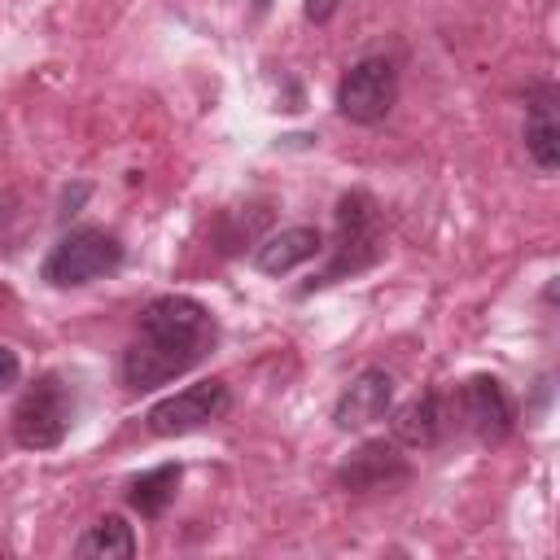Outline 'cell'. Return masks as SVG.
I'll return each mask as SVG.
<instances>
[{"label":"cell","mask_w":560,"mask_h":560,"mask_svg":"<svg viewBox=\"0 0 560 560\" xmlns=\"http://www.w3.org/2000/svg\"><path fill=\"white\" fill-rule=\"evenodd\" d=\"M18 376H22V359H18V350H13V346H4V341H0V394H4V389H13V385H18Z\"/></svg>","instance_id":"9a60e30c"},{"label":"cell","mask_w":560,"mask_h":560,"mask_svg":"<svg viewBox=\"0 0 560 560\" xmlns=\"http://www.w3.org/2000/svg\"><path fill=\"white\" fill-rule=\"evenodd\" d=\"M70 424H74V389L57 372H44L35 385H26V394L13 407V438L26 451L61 446Z\"/></svg>","instance_id":"277c9868"},{"label":"cell","mask_w":560,"mask_h":560,"mask_svg":"<svg viewBox=\"0 0 560 560\" xmlns=\"http://www.w3.org/2000/svg\"><path fill=\"white\" fill-rule=\"evenodd\" d=\"M319 249H324L319 228H306V223H298V228H280V232H271L262 245H254V267L267 271V276H284V271L311 262Z\"/></svg>","instance_id":"7c38bea8"},{"label":"cell","mask_w":560,"mask_h":560,"mask_svg":"<svg viewBox=\"0 0 560 560\" xmlns=\"http://www.w3.org/2000/svg\"><path fill=\"white\" fill-rule=\"evenodd\" d=\"M74 556H101V560H131L136 556V529L109 512L101 521H92L79 538H74Z\"/></svg>","instance_id":"4fadbf2b"},{"label":"cell","mask_w":560,"mask_h":560,"mask_svg":"<svg viewBox=\"0 0 560 560\" xmlns=\"http://www.w3.org/2000/svg\"><path fill=\"white\" fill-rule=\"evenodd\" d=\"M451 429V416H446V402L438 389H424L416 394L411 402H402L394 411V442L398 446H416V451H429L446 438Z\"/></svg>","instance_id":"8fae6325"},{"label":"cell","mask_w":560,"mask_h":560,"mask_svg":"<svg viewBox=\"0 0 560 560\" xmlns=\"http://www.w3.org/2000/svg\"><path fill=\"white\" fill-rule=\"evenodd\" d=\"M228 407H232V389H228V381L210 376V381L184 385L179 394L153 402L144 420H149V429H153L158 438H179V433H192V429H201V424L228 416Z\"/></svg>","instance_id":"8992f818"},{"label":"cell","mask_w":560,"mask_h":560,"mask_svg":"<svg viewBox=\"0 0 560 560\" xmlns=\"http://www.w3.org/2000/svg\"><path fill=\"white\" fill-rule=\"evenodd\" d=\"M407 477H411V464H407L402 446H398V442H385V438L363 442V446L337 468V481H341L346 490H354V494L389 490V486H398V481H407Z\"/></svg>","instance_id":"9c48e42d"},{"label":"cell","mask_w":560,"mask_h":560,"mask_svg":"<svg viewBox=\"0 0 560 560\" xmlns=\"http://www.w3.org/2000/svg\"><path fill=\"white\" fill-rule=\"evenodd\" d=\"M122 258H127V249H122V241L114 232H105V228H70L44 254L39 276L52 289H79V284L114 276L122 267Z\"/></svg>","instance_id":"3957f363"},{"label":"cell","mask_w":560,"mask_h":560,"mask_svg":"<svg viewBox=\"0 0 560 560\" xmlns=\"http://www.w3.org/2000/svg\"><path fill=\"white\" fill-rule=\"evenodd\" d=\"M455 416L459 424L481 438V442H503L512 429H516V407H512V394L503 389L499 376H468L459 389H455Z\"/></svg>","instance_id":"52a82bcc"},{"label":"cell","mask_w":560,"mask_h":560,"mask_svg":"<svg viewBox=\"0 0 560 560\" xmlns=\"http://www.w3.org/2000/svg\"><path fill=\"white\" fill-rule=\"evenodd\" d=\"M179 477H184L179 464H158V468L131 477V486H127V503H131V512H140V516H162L166 503H171L175 490H179Z\"/></svg>","instance_id":"5bb4252c"},{"label":"cell","mask_w":560,"mask_h":560,"mask_svg":"<svg viewBox=\"0 0 560 560\" xmlns=\"http://www.w3.org/2000/svg\"><path fill=\"white\" fill-rule=\"evenodd\" d=\"M394 101H398V70L389 57H363L337 83V114L359 127L381 122L394 109Z\"/></svg>","instance_id":"5b68a950"},{"label":"cell","mask_w":560,"mask_h":560,"mask_svg":"<svg viewBox=\"0 0 560 560\" xmlns=\"http://www.w3.org/2000/svg\"><path fill=\"white\" fill-rule=\"evenodd\" d=\"M219 341L214 315L188 293H162L140 311L136 341L122 350V381L127 389L144 394L158 389L188 368H197Z\"/></svg>","instance_id":"6da1fadb"},{"label":"cell","mask_w":560,"mask_h":560,"mask_svg":"<svg viewBox=\"0 0 560 560\" xmlns=\"http://www.w3.org/2000/svg\"><path fill=\"white\" fill-rule=\"evenodd\" d=\"M337 4H341V0H306L302 9H306V18H311V22H328V18L337 13Z\"/></svg>","instance_id":"2e32d148"},{"label":"cell","mask_w":560,"mask_h":560,"mask_svg":"<svg viewBox=\"0 0 560 560\" xmlns=\"http://www.w3.org/2000/svg\"><path fill=\"white\" fill-rule=\"evenodd\" d=\"M556 83H538L525 105V153L534 158L538 171L560 166V118H556Z\"/></svg>","instance_id":"30bf717a"},{"label":"cell","mask_w":560,"mask_h":560,"mask_svg":"<svg viewBox=\"0 0 560 560\" xmlns=\"http://www.w3.org/2000/svg\"><path fill=\"white\" fill-rule=\"evenodd\" d=\"M385 258V219L376 210V201L363 188L341 192L337 214H332V245H328V262L311 276V284L302 293L328 289L337 280H350L368 267H376Z\"/></svg>","instance_id":"7a4b0ae2"},{"label":"cell","mask_w":560,"mask_h":560,"mask_svg":"<svg viewBox=\"0 0 560 560\" xmlns=\"http://www.w3.org/2000/svg\"><path fill=\"white\" fill-rule=\"evenodd\" d=\"M389 407H394V376L385 368H363L332 402V424L346 433H359V429H372L376 420H385Z\"/></svg>","instance_id":"ba28073f"}]
</instances>
